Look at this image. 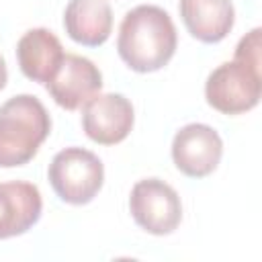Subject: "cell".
I'll use <instances>...</instances> for the list:
<instances>
[{
	"mask_svg": "<svg viewBox=\"0 0 262 262\" xmlns=\"http://www.w3.org/2000/svg\"><path fill=\"white\" fill-rule=\"evenodd\" d=\"M176 45V27L160 6L139 4L121 20L117 51L133 72L149 74L162 70L172 59Z\"/></svg>",
	"mask_w": 262,
	"mask_h": 262,
	"instance_id": "6da1fadb",
	"label": "cell"
},
{
	"mask_svg": "<svg viewBox=\"0 0 262 262\" xmlns=\"http://www.w3.org/2000/svg\"><path fill=\"white\" fill-rule=\"evenodd\" d=\"M51 131V117L33 94H18L0 106V168L31 162Z\"/></svg>",
	"mask_w": 262,
	"mask_h": 262,
	"instance_id": "7a4b0ae2",
	"label": "cell"
},
{
	"mask_svg": "<svg viewBox=\"0 0 262 262\" xmlns=\"http://www.w3.org/2000/svg\"><path fill=\"white\" fill-rule=\"evenodd\" d=\"M47 176L63 203L86 205L102 188L104 166L96 154L84 147H66L53 156Z\"/></svg>",
	"mask_w": 262,
	"mask_h": 262,
	"instance_id": "3957f363",
	"label": "cell"
},
{
	"mask_svg": "<svg viewBox=\"0 0 262 262\" xmlns=\"http://www.w3.org/2000/svg\"><path fill=\"white\" fill-rule=\"evenodd\" d=\"M262 72L246 61L231 59L217 66L205 82L209 106L223 115H242L260 102Z\"/></svg>",
	"mask_w": 262,
	"mask_h": 262,
	"instance_id": "277c9868",
	"label": "cell"
},
{
	"mask_svg": "<svg viewBox=\"0 0 262 262\" xmlns=\"http://www.w3.org/2000/svg\"><path fill=\"white\" fill-rule=\"evenodd\" d=\"M129 211L135 223L151 235L172 233L182 219L178 192L160 178H143L135 182L129 196Z\"/></svg>",
	"mask_w": 262,
	"mask_h": 262,
	"instance_id": "5b68a950",
	"label": "cell"
},
{
	"mask_svg": "<svg viewBox=\"0 0 262 262\" xmlns=\"http://www.w3.org/2000/svg\"><path fill=\"white\" fill-rule=\"evenodd\" d=\"M223 141L219 133L205 123H188L172 139L174 166L190 178L209 176L221 160Z\"/></svg>",
	"mask_w": 262,
	"mask_h": 262,
	"instance_id": "8992f818",
	"label": "cell"
},
{
	"mask_svg": "<svg viewBox=\"0 0 262 262\" xmlns=\"http://www.w3.org/2000/svg\"><path fill=\"white\" fill-rule=\"evenodd\" d=\"M133 119V104L115 92L96 94L82 106V129L100 145L121 143L131 133Z\"/></svg>",
	"mask_w": 262,
	"mask_h": 262,
	"instance_id": "52a82bcc",
	"label": "cell"
},
{
	"mask_svg": "<svg viewBox=\"0 0 262 262\" xmlns=\"http://www.w3.org/2000/svg\"><path fill=\"white\" fill-rule=\"evenodd\" d=\"M45 88L61 108L76 111L100 92L102 74L88 57L66 53L59 70L45 84Z\"/></svg>",
	"mask_w": 262,
	"mask_h": 262,
	"instance_id": "ba28073f",
	"label": "cell"
},
{
	"mask_svg": "<svg viewBox=\"0 0 262 262\" xmlns=\"http://www.w3.org/2000/svg\"><path fill=\"white\" fill-rule=\"evenodd\" d=\"M43 199L33 182H0V239L27 233L41 217Z\"/></svg>",
	"mask_w": 262,
	"mask_h": 262,
	"instance_id": "9c48e42d",
	"label": "cell"
},
{
	"mask_svg": "<svg viewBox=\"0 0 262 262\" xmlns=\"http://www.w3.org/2000/svg\"><path fill=\"white\" fill-rule=\"evenodd\" d=\"M59 39L45 27L27 31L16 43V59L20 72L39 84H47L63 61Z\"/></svg>",
	"mask_w": 262,
	"mask_h": 262,
	"instance_id": "30bf717a",
	"label": "cell"
},
{
	"mask_svg": "<svg viewBox=\"0 0 262 262\" xmlns=\"http://www.w3.org/2000/svg\"><path fill=\"white\" fill-rule=\"evenodd\" d=\"M178 10L186 31L201 43H219L233 29L231 0H180Z\"/></svg>",
	"mask_w": 262,
	"mask_h": 262,
	"instance_id": "8fae6325",
	"label": "cell"
},
{
	"mask_svg": "<svg viewBox=\"0 0 262 262\" xmlns=\"http://www.w3.org/2000/svg\"><path fill=\"white\" fill-rule=\"evenodd\" d=\"M63 27L72 41L98 47L113 31V10L106 0H70L63 12Z\"/></svg>",
	"mask_w": 262,
	"mask_h": 262,
	"instance_id": "7c38bea8",
	"label": "cell"
},
{
	"mask_svg": "<svg viewBox=\"0 0 262 262\" xmlns=\"http://www.w3.org/2000/svg\"><path fill=\"white\" fill-rule=\"evenodd\" d=\"M260 35H262L260 27H256L248 35H244L239 39L237 47H235L233 59H239V61H246V63H250L254 68H260V47H262Z\"/></svg>",
	"mask_w": 262,
	"mask_h": 262,
	"instance_id": "4fadbf2b",
	"label": "cell"
},
{
	"mask_svg": "<svg viewBox=\"0 0 262 262\" xmlns=\"http://www.w3.org/2000/svg\"><path fill=\"white\" fill-rule=\"evenodd\" d=\"M6 80H8V70H6V61H4V57L0 55V90L6 86Z\"/></svg>",
	"mask_w": 262,
	"mask_h": 262,
	"instance_id": "5bb4252c",
	"label": "cell"
}]
</instances>
